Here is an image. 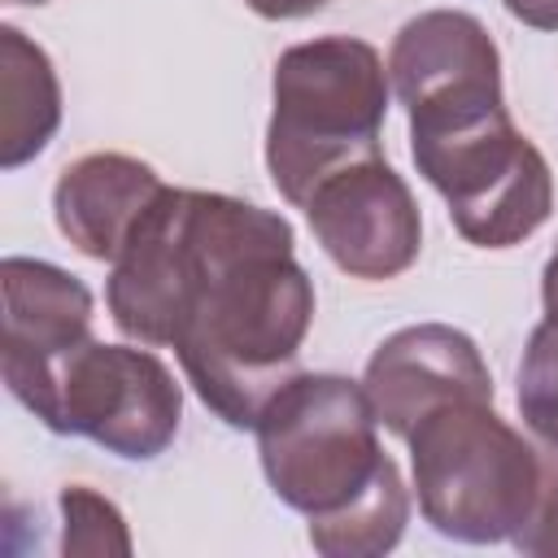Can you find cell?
I'll use <instances>...</instances> for the list:
<instances>
[{
  "mask_svg": "<svg viewBox=\"0 0 558 558\" xmlns=\"http://www.w3.org/2000/svg\"><path fill=\"white\" fill-rule=\"evenodd\" d=\"M105 301L135 344H170L205 410L253 427L296 375L314 283L292 222L227 192L166 187L109 262Z\"/></svg>",
  "mask_w": 558,
  "mask_h": 558,
  "instance_id": "obj_1",
  "label": "cell"
},
{
  "mask_svg": "<svg viewBox=\"0 0 558 558\" xmlns=\"http://www.w3.org/2000/svg\"><path fill=\"white\" fill-rule=\"evenodd\" d=\"M253 432L270 493L310 519L318 554L375 558L401 541L410 493L379 445V418L357 379L292 375L270 392Z\"/></svg>",
  "mask_w": 558,
  "mask_h": 558,
  "instance_id": "obj_2",
  "label": "cell"
},
{
  "mask_svg": "<svg viewBox=\"0 0 558 558\" xmlns=\"http://www.w3.org/2000/svg\"><path fill=\"white\" fill-rule=\"evenodd\" d=\"M388 92V65L366 39L318 35L279 52L270 74L266 170L288 205L301 209L323 179L379 157Z\"/></svg>",
  "mask_w": 558,
  "mask_h": 558,
  "instance_id": "obj_3",
  "label": "cell"
},
{
  "mask_svg": "<svg viewBox=\"0 0 558 558\" xmlns=\"http://www.w3.org/2000/svg\"><path fill=\"white\" fill-rule=\"evenodd\" d=\"M418 514L449 541H514L545 488L536 449L493 401H449L423 414L410 436Z\"/></svg>",
  "mask_w": 558,
  "mask_h": 558,
  "instance_id": "obj_4",
  "label": "cell"
},
{
  "mask_svg": "<svg viewBox=\"0 0 558 558\" xmlns=\"http://www.w3.org/2000/svg\"><path fill=\"white\" fill-rule=\"evenodd\" d=\"M410 157L445 196L458 235L475 248L523 244L554 214L549 161L510 122L506 105L410 122Z\"/></svg>",
  "mask_w": 558,
  "mask_h": 558,
  "instance_id": "obj_5",
  "label": "cell"
},
{
  "mask_svg": "<svg viewBox=\"0 0 558 558\" xmlns=\"http://www.w3.org/2000/svg\"><path fill=\"white\" fill-rule=\"evenodd\" d=\"M35 418L57 436H87L126 462H153L179 436L183 388L157 353L92 336L61 366Z\"/></svg>",
  "mask_w": 558,
  "mask_h": 558,
  "instance_id": "obj_6",
  "label": "cell"
},
{
  "mask_svg": "<svg viewBox=\"0 0 558 558\" xmlns=\"http://www.w3.org/2000/svg\"><path fill=\"white\" fill-rule=\"evenodd\" d=\"M314 240L349 279H397L418 262L423 218L410 183L384 161L366 157L323 179L301 205Z\"/></svg>",
  "mask_w": 558,
  "mask_h": 558,
  "instance_id": "obj_7",
  "label": "cell"
},
{
  "mask_svg": "<svg viewBox=\"0 0 558 558\" xmlns=\"http://www.w3.org/2000/svg\"><path fill=\"white\" fill-rule=\"evenodd\" d=\"M4 292V336H0V375L4 388L35 414L57 384L61 366L92 340L96 301L87 283L39 257L0 262Z\"/></svg>",
  "mask_w": 558,
  "mask_h": 558,
  "instance_id": "obj_8",
  "label": "cell"
},
{
  "mask_svg": "<svg viewBox=\"0 0 558 558\" xmlns=\"http://www.w3.org/2000/svg\"><path fill=\"white\" fill-rule=\"evenodd\" d=\"M362 388L379 427L401 440L423 414L449 401H493V375L480 344L449 323H414L392 331L371 353Z\"/></svg>",
  "mask_w": 558,
  "mask_h": 558,
  "instance_id": "obj_9",
  "label": "cell"
},
{
  "mask_svg": "<svg viewBox=\"0 0 558 558\" xmlns=\"http://www.w3.org/2000/svg\"><path fill=\"white\" fill-rule=\"evenodd\" d=\"M388 83L405 105V118L501 100V52L480 17L462 9H427L392 35Z\"/></svg>",
  "mask_w": 558,
  "mask_h": 558,
  "instance_id": "obj_10",
  "label": "cell"
},
{
  "mask_svg": "<svg viewBox=\"0 0 558 558\" xmlns=\"http://www.w3.org/2000/svg\"><path fill=\"white\" fill-rule=\"evenodd\" d=\"M166 192L161 174L126 153H87L57 174L52 218L57 231L92 262H113L144 218V209Z\"/></svg>",
  "mask_w": 558,
  "mask_h": 558,
  "instance_id": "obj_11",
  "label": "cell"
},
{
  "mask_svg": "<svg viewBox=\"0 0 558 558\" xmlns=\"http://www.w3.org/2000/svg\"><path fill=\"white\" fill-rule=\"evenodd\" d=\"M61 126V83L48 52L17 26H0V166L35 161Z\"/></svg>",
  "mask_w": 558,
  "mask_h": 558,
  "instance_id": "obj_12",
  "label": "cell"
},
{
  "mask_svg": "<svg viewBox=\"0 0 558 558\" xmlns=\"http://www.w3.org/2000/svg\"><path fill=\"white\" fill-rule=\"evenodd\" d=\"M514 401H519L523 427L541 445L558 449V323H549V318L541 327H532V336H527Z\"/></svg>",
  "mask_w": 558,
  "mask_h": 558,
  "instance_id": "obj_13",
  "label": "cell"
},
{
  "mask_svg": "<svg viewBox=\"0 0 558 558\" xmlns=\"http://www.w3.org/2000/svg\"><path fill=\"white\" fill-rule=\"evenodd\" d=\"M61 554H131V536H126V519L122 510L100 497L87 484H65L61 488Z\"/></svg>",
  "mask_w": 558,
  "mask_h": 558,
  "instance_id": "obj_14",
  "label": "cell"
},
{
  "mask_svg": "<svg viewBox=\"0 0 558 558\" xmlns=\"http://www.w3.org/2000/svg\"><path fill=\"white\" fill-rule=\"evenodd\" d=\"M514 549L536 554V558H558V471L545 480L532 519L514 536Z\"/></svg>",
  "mask_w": 558,
  "mask_h": 558,
  "instance_id": "obj_15",
  "label": "cell"
},
{
  "mask_svg": "<svg viewBox=\"0 0 558 558\" xmlns=\"http://www.w3.org/2000/svg\"><path fill=\"white\" fill-rule=\"evenodd\" d=\"M506 13L532 31H558V0H501Z\"/></svg>",
  "mask_w": 558,
  "mask_h": 558,
  "instance_id": "obj_16",
  "label": "cell"
},
{
  "mask_svg": "<svg viewBox=\"0 0 558 558\" xmlns=\"http://www.w3.org/2000/svg\"><path fill=\"white\" fill-rule=\"evenodd\" d=\"M257 17H266V22H292V17H310V13H318L327 0H244Z\"/></svg>",
  "mask_w": 558,
  "mask_h": 558,
  "instance_id": "obj_17",
  "label": "cell"
},
{
  "mask_svg": "<svg viewBox=\"0 0 558 558\" xmlns=\"http://www.w3.org/2000/svg\"><path fill=\"white\" fill-rule=\"evenodd\" d=\"M541 301H545V318L558 323V244H554V253L541 270Z\"/></svg>",
  "mask_w": 558,
  "mask_h": 558,
  "instance_id": "obj_18",
  "label": "cell"
},
{
  "mask_svg": "<svg viewBox=\"0 0 558 558\" xmlns=\"http://www.w3.org/2000/svg\"><path fill=\"white\" fill-rule=\"evenodd\" d=\"M9 4H48V0H9Z\"/></svg>",
  "mask_w": 558,
  "mask_h": 558,
  "instance_id": "obj_19",
  "label": "cell"
}]
</instances>
